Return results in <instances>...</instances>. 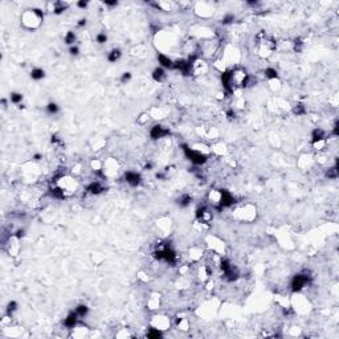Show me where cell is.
<instances>
[{
	"label": "cell",
	"instance_id": "44dd1931",
	"mask_svg": "<svg viewBox=\"0 0 339 339\" xmlns=\"http://www.w3.org/2000/svg\"><path fill=\"white\" fill-rule=\"evenodd\" d=\"M294 113H295L297 115H301L305 113V109H303V106L302 105H298L297 107H294Z\"/></svg>",
	"mask_w": 339,
	"mask_h": 339
},
{
	"label": "cell",
	"instance_id": "7c38bea8",
	"mask_svg": "<svg viewBox=\"0 0 339 339\" xmlns=\"http://www.w3.org/2000/svg\"><path fill=\"white\" fill-rule=\"evenodd\" d=\"M119 57H121V51H119V49H114V51H111V53L109 55L107 58H109V61H111V62H115Z\"/></svg>",
	"mask_w": 339,
	"mask_h": 339
},
{
	"label": "cell",
	"instance_id": "8992f818",
	"mask_svg": "<svg viewBox=\"0 0 339 339\" xmlns=\"http://www.w3.org/2000/svg\"><path fill=\"white\" fill-rule=\"evenodd\" d=\"M126 180H127V183L131 185H138L140 183V175H138L136 172H127Z\"/></svg>",
	"mask_w": 339,
	"mask_h": 339
},
{
	"label": "cell",
	"instance_id": "2e32d148",
	"mask_svg": "<svg viewBox=\"0 0 339 339\" xmlns=\"http://www.w3.org/2000/svg\"><path fill=\"white\" fill-rule=\"evenodd\" d=\"M265 74H266L268 78H277V72L274 69H266L265 70Z\"/></svg>",
	"mask_w": 339,
	"mask_h": 339
},
{
	"label": "cell",
	"instance_id": "52a82bcc",
	"mask_svg": "<svg viewBox=\"0 0 339 339\" xmlns=\"http://www.w3.org/2000/svg\"><path fill=\"white\" fill-rule=\"evenodd\" d=\"M77 313L74 311V313H72V314H69L66 317V319H65V326L66 327H74L76 326V323H77Z\"/></svg>",
	"mask_w": 339,
	"mask_h": 339
},
{
	"label": "cell",
	"instance_id": "ba28073f",
	"mask_svg": "<svg viewBox=\"0 0 339 339\" xmlns=\"http://www.w3.org/2000/svg\"><path fill=\"white\" fill-rule=\"evenodd\" d=\"M88 191L90 192V194H93V195H98V194H101V192L103 191V188H102V185H101L100 183H91V184L89 185Z\"/></svg>",
	"mask_w": 339,
	"mask_h": 339
},
{
	"label": "cell",
	"instance_id": "5bb4252c",
	"mask_svg": "<svg viewBox=\"0 0 339 339\" xmlns=\"http://www.w3.org/2000/svg\"><path fill=\"white\" fill-rule=\"evenodd\" d=\"M76 313H77L78 317H85V315L88 314V307H86L85 305H80L76 309Z\"/></svg>",
	"mask_w": 339,
	"mask_h": 339
},
{
	"label": "cell",
	"instance_id": "9c48e42d",
	"mask_svg": "<svg viewBox=\"0 0 339 339\" xmlns=\"http://www.w3.org/2000/svg\"><path fill=\"white\" fill-rule=\"evenodd\" d=\"M321 140H324V133L322 130H314V133H313V142L317 143V142H321Z\"/></svg>",
	"mask_w": 339,
	"mask_h": 339
},
{
	"label": "cell",
	"instance_id": "d6986e66",
	"mask_svg": "<svg viewBox=\"0 0 339 339\" xmlns=\"http://www.w3.org/2000/svg\"><path fill=\"white\" fill-rule=\"evenodd\" d=\"M327 176H329V178L335 179L336 176H338V174H336V167H334V168H330V170H329V172H327Z\"/></svg>",
	"mask_w": 339,
	"mask_h": 339
},
{
	"label": "cell",
	"instance_id": "ffe728a7",
	"mask_svg": "<svg viewBox=\"0 0 339 339\" xmlns=\"http://www.w3.org/2000/svg\"><path fill=\"white\" fill-rule=\"evenodd\" d=\"M147 335L150 336V338H159L162 334H161V331H158V330H151L150 333H147Z\"/></svg>",
	"mask_w": 339,
	"mask_h": 339
},
{
	"label": "cell",
	"instance_id": "cb8c5ba5",
	"mask_svg": "<svg viewBox=\"0 0 339 339\" xmlns=\"http://www.w3.org/2000/svg\"><path fill=\"white\" fill-rule=\"evenodd\" d=\"M130 78H131V74H130V73H123V76H122V82L129 81Z\"/></svg>",
	"mask_w": 339,
	"mask_h": 339
},
{
	"label": "cell",
	"instance_id": "8fae6325",
	"mask_svg": "<svg viewBox=\"0 0 339 339\" xmlns=\"http://www.w3.org/2000/svg\"><path fill=\"white\" fill-rule=\"evenodd\" d=\"M152 77H154V80H156V81H162V80L164 78V70L162 69V68L155 69L154 73H152Z\"/></svg>",
	"mask_w": 339,
	"mask_h": 339
},
{
	"label": "cell",
	"instance_id": "277c9868",
	"mask_svg": "<svg viewBox=\"0 0 339 339\" xmlns=\"http://www.w3.org/2000/svg\"><path fill=\"white\" fill-rule=\"evenodd\" d=\"M219 201H220L221 207H228V205H230V204L233 203V197H232V195H230L229 192H227V191H221Z\"/></svg>",
	"mask_w": 339,
	"mask_h": 339
},
{
	"label": "cell",
	"instance_id": "3957f363",
	"mask_svg": "<svg viewBox=\"0 0 339 339\" xmlns=\"http://www.w3.org/2000/svg\"><path fill=\"white\" fill-rule=\"evenodd\" d=\"M168 133L170 131L166 130L163 126H154L152 127V130H151V136L154 138V139H158V138H163V136H166Z\"/></svg>",
	"mask_w": 339,
	"mask_h": 339
},
{
	"label": "cell",
	"instance_id": "ac0fdd59",
	"mask_svg": "<svg viewBox=\"0 0 339 339\" xmlns=\"http://www.w3.org/2000/svg\"><path fill=\"white\" fill-rule=\"evenodd\" d=\"M21 94H19V93H13V94H11V101L12 102H15V103H19L21 101Z\"/></svg>",
	"mask_w": 339,
	"mask_h": 339
},
{
	"label": "cell",
	"instance_id": "4fadbf2b",
	"mask_svg": "<svg viewBox=\"0 0 339 339\" xmlns=\"http://www.w3.org/2000/svg\"><path fill=\"white\" fill-rule=\"evenodd\" d=\"M30 76H32L33 80H41L42 77H44V70L42 69H33L32 73H30Z\"/></svg>",
	"mask_w": 339,
	"mask_h": 339
},
{
	"label": "cell",
	"instance_id": "484cf974",
	"mask_svg": "<svg viewBox=\"0 0 339 339\" xmlns=\"http://www.w3.org/2000/svg\"><path fill=\"white\" fill-rule=\"evenodd\" d=\"M70 53H72V55H78V48H77V46H72V48H70Z\"/></svg>",
	"mask_w": 339,
	"mask_h": 339
},
{
	"label": "cell",
	"instance_id": "83f0119b",
	"mask_svg": "<svg viewBox=\"0 0 339 339\" xmlns=\"http://www.w3.org/2000/svg\"><path fill=\"white\" fill-rule=\"evenodd\" d=\"M78 6H80V7H86V1H80Z\"/></svg>",
	"mask_w": 339,
	"mask_h": 339
},
{
	"label": "cell",
	"instance_id": "7402d4cb",
	"mask_svg": "<svg viewBox=\"0 0 339 339\" xmlns=\"http://www.w3.org/2000/svg\"><path fill=\"white\" fill-rule=\"evenodd\" d=\"M190 201H191V197L184 196V197L182 199V201H180V205H182V207H185V205H188V204H190Z\"/></svg>",
	"mask_w": 339,
	"mask_h": 339
},
{
	"label": "cell",
	"instance_id": "5b68a950",
	"mask_svg": "<svg viewBox=\"0 0 339 339\" xmlns=\"http://www.w3.org/2000/svg\"><path fill=\"white\" fill-rule=\"evenodd\" d=\"M196 215H197V217L201 220V223H208V221L212 219V215L209 213V211L207 208H204V207H203V208H199V209H197V213H196Z\"/></svg>",
	"mask_w": 339,
	"mask_h": 339
},
{
	"label": "cell",
	"instance_id": "7a4b0ae2",
	"mask_svg": "<svg viewBox=\"0 0 339 339\" xmlns=\"http://www.w3.org/2000/svg\"><path fill=\"white\" fill-rule=\"evenodd\" d=\"M306 284H307V277L302 274H298L294 277L293 282H291V286H293L294 290H301L303 286H306Z\"/></svg>",
	"mask_w": 339,
	"mask_h": 339
},
{
	"label": "cell",
	"instance_id": "d4e9b609",
	"mask_svg": "<svg viewBox=\"0 0 339 339\" xmlns=\"http://www.w3.org/2000/svg\"><path fill=\"white\" fill-rule=\"evenodd\" d=\"M16 309V302H11L8 305V311H13Z\"/></svg>",
	"mask_w": 339,
	"mask_h": 339
},
{
	"label": "cell",
	"instance_id": "603a6c76",
	"mask_svg": "<svg viewBox=\"0 0 339 339\" xmlns=\"http://www.w3.org/2000/svg\"><path fill=\"white\" fill-rule=\"evenodd\" d=\"M97 40H98V42H100V44H103V42H106L107 37H106V35H98Z\"/></svg>",
	"mask_w": 339,
	"mask_h": 339
},
{
	"label": "cell",
	"instance_id": "6da1fadb",
	"mask_svg": "<svg viewBox=\"0 0 339 339\" xmlns=\"http://www.w3.org/2000/svg\"><path fill=\"white\" fill-rule=\"evenodd\" d=\"M184 152H185V155L190 158V161L194 162L195 164H203V163H205V161H207L205 155L194 151V150H191V148H188V147H184Z\"/></svg>",
	"mask_w": 339,
	"mask_h": 339
},
{
	"label": "cell",
	"instance_id": "30bf717a",
	"mask_svg": "<svg viewBox=\"0 0 339 339\" xmlns=\"http://www.w3.org/2000/svg\"><path fill=\"white\" fill-rule=\"evenodd\" d=\"M158 60H159V62L163 65L164 68H171L172 66V61L170 60V58H167L166 56L163 55H159V57H158Z\"/></svg>",
	"mask_w": 339,
	"mask_h": 339
},
{
	"label": "cell",
	"instance_id": "9a60e30c",
	"mask_svg": "<svg viewBox=\"0 0 339 339\" xmlns=\"http://www.w3.org/2000/svg\"><path fill=\"white\" fill-rule=\"evenodd\" d=\"M65 41H66V44H73V42L76 41L74 33H73V32H69V33L66 35V37H65Z\"/></svg>",
	"mask_w": 339,
	"mask_h": 339
},
{
	"label": "cell",
	"instance_id": "4316f807",
	"mask_svg": "<svg viewBox=\"0 0 339 339\" xmlns=\"http://www.w3.org/2000/svg\"><path fill=\"white\" fill-rule=\"evenodd\" d=\"M232 20H233V16H228V17H225V19H224V23L227 24V23H230Z\"/></svg>",
	"mask_w": 339,
	"mask_h": 339
},
{
	"label": "cell",
	"instance_id": "e0dca14e",
	"mask_svg": "<svg viewBox=\"0 0 339 339\" xmlns=\"http://www.w3.org/2000/svg\"><path fill=\"white\" fill-rule=\"evenodd\" d=\"M48 111L51 113V114H55V113L58 111V106L56 105V103H49L48 105Z\"/></svg>",
	"mask_w": 339,
	"mask_h": 339
}]
</instances>
